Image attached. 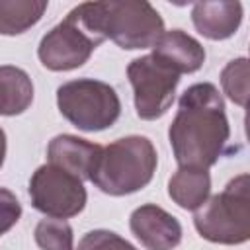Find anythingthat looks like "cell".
I'll list each match as a JSON object with an SVG mask.
<instances>
[{
	"instance_id": "obj_5",
	"label": "cell",
	"mask_w": 250,
	"mask_h": 250,
	"mask_svg": "<svg viewBox=\"0 0 250 250\" xmlns=\"http://www.w3.org/2000/svg\"><path fill=\"white\" fill-rule=\"evenodd\" d=\"M57 105L76 129L96 133L111 127L121 115V100L113 86L94 78H76L57 88Z\"/></svg>"
},
{
	"instance_id": "obj_15",
	"label": "cell",
	"mask_w": 250,
	"mask_h": 250,
	"mask_svg": "<svg viewBox=\"0 0 250 250\" xmlns=\"http://www.w3.org/2000/svg\"><path fill=\"white\" fill-rule=\"evenodd\" d=\"M45 0H0V35H20L33 27L47 10Z\"/></svg>"
},
{
	"instance_id": "obj_11",
	"label": "cell",
	"mask_w": 250,
	"mask_h": 250,
	"mask_svg": "<svg viewBox=\"0 0 250 250\" xmlns=\"http://www.w3.org/2000/svg\"><path fill=\"white\" fill-rule=\"evenodd\" d=\"M150 49L154 57H158L178 74L197 72L205 62L203 45L182 29L164 31Z\"/></svg>"
},
{
	"instance_id": "obj_20",
	"label": "cell",
	"mask_w": 250,
	"mask_h": 250,
	"mask_svg": "<svg viewBox=\"0 0 250 250\" xmlns=\"http://www.w3.org/2000/svg\"><path fill=\"white\" fill-rule=\"evenodd\" d=\"M6 133H4V129L0 127V168H2V164H4V158H6Z\"/></svg>"
},
{
	"instance_id": "obj_1",
	"label": "cell",
	"mask_w": 250,
	"mask_h": 250,
	"mask_svg": "<svg viewBox=\"0 0 250 250\" xmlns=\"http://www.w3.org/2000/svg\"><path fill=\"white\" fill-rule=\"evenodd\" d=\"M230 127L225 100L211 82H197L180 96L168 141L180 168L209 170L225 152Z\"/></svg>"
},
{
	"instance_id": "obj_16",
	"label": "cell",
	"mask_w": 250,
	"mask_h": 250,
	"mask_svg": "<svg viewBox=\"0 0 250 250\" xmlns=\"http://www.w3.org/2000/svg\"><path fill=\"white\" fill-rule=\"evenodd\" d=\"M33 236L41 250H74L72 227L64 219H41L33 230Z\"/></svg>"
},
{
	"instance_id": "obj_9",
	"label": "cell",
	"mask_w": 250,
	"mask_h": 250,
	"mask_svg": "<svg viewBox=\"0 0 250 250\" xmlns=\"http://www.w3.org/2000/svg\"><path fill=\"white\" fill-rule=\"evenodd\" d=\"M129 229L146 250H172L182 242L180 221L154 203L137 207L129 217Z\"/></svg>"
},
{
	"instance_id": "obj_6",
	"label": "cell",
	"mask_w": 250,
	"mask_h": 250,
	"mask_svg": "<svg viewBox=\"0 0 250 250\" xmlns=\"http://www.w3.org/2000/svg\"><path fill=\"white\" fill-rule=\"evenodd\" d=\"M96 10L104 37L121 49H148L164 33V20L145 0L96 2Z\"/></svg>"
},
{
	"instance_id": "obj_10",
	"label": "cell",
	"mask_w": 250,
	"mask_h": 250,
	"mask_svg": "<svg viewBox=\"0 0 250 250\" xmlns=\"http://www.w3.org/2000/svg\"><path fill=\"white\" fill-rule=\"evenodd\" d=\"M102 154V146L96 143H90L86 139H80L76 135H57L51 139L47 146V160L49 164H55L72 176L80 178L82 182L90 180V174Z\"/></svg>"
},
{
	"instance_id": "obj_12",
	"label": "cell",
	"mask_w": 250,
	"mask_h": 250,
	"mask_svg": "<svg viewBox=\"0 0 250 250\" xmlns=\"http://www.w3.org/2000/svg\"><path fill=\"white\" fill-rule=\"evenodd\" d=\"M191 21L195 29L211 41L229 39L242 23V4L227 0L195 2L191 8Z\"/></svg>"
},
{
	"instance_id": "obj_8",
	"label": "cell",
	"mask_w": 250,
	"mask_h": 250,
	"mask_svg": "<svg viewBox=\"0 0 250 250\" xmlns=\"http://www.w3.org/2000/svg\"><path fill=\"white\" fill-rule=\"evenodd\" d=\"M29 199L33 209L45 217L70 219L82 213L88 193L80 178L47 162L31 174Z\"/></svg>"
},
{
	"instance_id": "obj_14",
	"label": "cell",
	"mask_w": 250,
	"mask_h": 250,
	"mask_svg": "<svg viewBox=\"0 0 250 250\" xmlns=\"http://www.w3.org/2000/svg\"><path fill=\"white\" fill-rule=\"evenodd\" d=\"M33 102V82L29 74L12 64L0 66V115L23 113Z\"/></svg>"
},
{
	"instance_id": "obj_13",
	"label": "cell",
	"mask_w": 250,
	"mask_h": 250,
	"mask_svg": "<svg viewBox=\"0 0 250 250\" xmlns=\"http://www.w3.org/2000/svg\"><path fill=\"white\" fill-rule=\"evenodd\" d=\"M211 193V176L207 170L197 168H178L168 180V195L172 201L186 209H199Z\"/></svg>"
},
{
	"instance_id": "obj_18",
	"label": "cell",
	"mask_w": 250,
	"mask_h": 250,
	"mask_svg": "<svg viewBox=\"0 0 250 250\" xmlns=\"http://www.w3.org/2000/svg\"><path fill=\"white\" fill-rule=\"evenodd\" d=\"M74 250H137V248L113 230L96 229V230L86 232L80 238L78 248Z\"/></svg>"
},
{
	"instance_id": "obj_2",
	"label": "cell",
	"mask_w": 250,
	"mask_h": 250,
	"mask_svg": "<svg viewBox=\"0 0 250 250\" xmlns=\"http://www.w3.org/2000/svg\"><path fill=\"white\" fill-rule=\"evenodd\" d=\"M156 164L158 154L150 139L143 135L121 137L102 146L90 182L107 195H129L150 184Z\"/></svg>"
},
{
	"instance_id": "obj_3",
	"label": "cell",
	"mask_w": 250,
	"mask_h": 250,
	"mask_svg": "<svg viewBox=\"0 0 250 250\" xmlns=\"http://www.w3.org/2000/svg\"><path fill=\"white\" fill-rule=\"evenodd\" d=\"M104 41L105 37L100 29L96 2H82L43 35L37 47V57L49 70H74L88 62L94 49Z\"/></svg>"
},
{
	"instance_id": "obj_4",
	"label": "cell",
	"mask_w": 250,
	"mask_h": 250,
	"mask_svg": "<svg viewBox=\"0 0 250 250\" xmlns=\"http://www.w3.org/2000/svg\"><path fill=\"white\" fill-rule=\"evenodd\" d=\"M195 230L215 244H242L250 238V176L232 178L221 193L195 209Z\"/></svg>"
},
{
	"instance_id": "obj_7",
	"label": "cell",
	"mask_w": 250,
	"mask_h": 250,
	"mask_svg": "<svg viewBox=\"0 0 250 250\" xmlns=\"http://www.w3.org/2000/svg\"><path fill=\"white\" fill-rule=\"evenodd\" d=\"M127 78L133 88L137 115L145 121L160 119L172 105L180 74L158 57L143 55L127 66Z\"/></svg>"
},
{
	"instance_id": "obj_19",
	"label": "cell",
	"mask_w": 250,
	"mask_h": 250,
	"mask_svg": "<svg viewBox=\"0 0 250 250\" xmlns=\"http://www.w3.org/2000/svg\"><path fill=\"white\" fill-rule=\"evenodd\" d=\"M21 217V203L6 188H0V236L6 234Z\"/></svg>"
},
{
	"instance_id": "obj_17",
	"label": "cell",
	"mask_w": 250,
	"mask_h": 250,
	"mask_svg": "<svg viewBox=\"0 0 250 250\" xmlns=\"http://www.w3.org/2000/svg\"><path fill=\"white\" fill-rule=\"evenodd\" d=\"M221 86L230 102L244 107L248 100V59L238 57L221 70Z\"/></svg>"
}]
</instances>
